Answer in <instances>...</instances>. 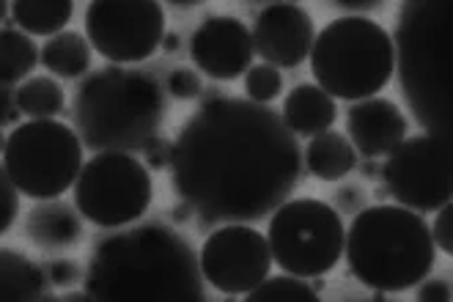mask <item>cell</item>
Segmentation results:
<instances>
[{"mask_svg":"<svg viewBox=\"0 0 453 302\" xmlns=\"http://www.w3.org/2000/svg\"><path fill=\"white\" fill-rule=\"evenodd\" d=\"M83 289L96 302L206 299V281L190 242L157 223L111 228L96 239Z\"/></svg>","mask_w":453,"mask_h":302,"instance_id":"cell-2","label":"cell"},{"mask_svg":"<svg viewBox=\"0 0 453 302\" xmlns=\"http://www.w3.org/2000/svg\"><path fill=\"white\" fill-rule=\"evenodd\" d=\"M258 4H264V0H258Z\"/></svg>","mask_w":453,"mask_h":302,"instance_id":"cell-43","label":"cell"},{"mask_svg":"<svg viewBox=\"0 0 453 302\" xmlns=\"http://www.w3.org/2000/svg\"><path fill=\"white\" fill-rule=\"evenodd\" d=\"M39 61V50L34 39L14 25L0 27V82L17 86L25 77H31Z\"/></svg>","mask_w":453,"mask_h":302,"instance_id":"cell-22","label":"cell"},{"mask_svg":"<svg viewBox=\"0 0 453 302\" xmlns=\"http://www.w3.org/2000/svg\"><path fill=\"white\" fill-rule=\"evenodd\" d=\"M357 168H360V174H363L365 179H377V176H380V171H382V165H380L374 157H365V162H363V165L357 162Z\"/></svg>","mask_w":453,"mask_h":302,"instance_id":"cell-35","label":"cell"},{"mask_svg":"<svg viewBox=\"0 0 453 302\" xmlns=\"http://www.w3.org/2000/svg\"><path fill=\"white\" fill-rule=\"evenodd\" d=\"M91 50L113 64H141L159 50L165 12L159 0H91L86 9Z\"/></svg>","mask_w":453,"mask_h":302,"instance_id":"cell-11","label":"cell"},{"mask_svg":"<svg viewBox=\"0 0 453 302\" xmlns=\"http://www.w3.org/2000/svg\"><path fill=\"white\" fill-rule=\"evenodd\" d=\"M91 44L83 34L77 31H58L47 36L39 61L44 64L47 72H52L56 77H66V80H77L86 77L91 69Z\"/></svg>","mask_w":453,"mask_h":302,"instance_id":"cell-20","label":"cell"},{"mask_svg":"<svg viewBox=\"0 0 453 302\" xmlns=\"http://www.w3.org/2000/svg\"><path fill=\"white\" fill-rule=\"evenodd\" d=\"M165 4H171L173 9H196V6L206 4V0H165Z\"/></svg>","mask_w":453,"mask_h":302,"instance_id":"cell-38","label":"cell"},{"mask_svg":"<svg viewBox=\"0 0 453 302\" xmlns=\"http://www.w3.org/2000/svg\"><path fill=\"white\" fill-rule=\"evenodd\" d=\"M335 198H338V209L341 212H357L363 204H365V192H363V187L360 184H346V187H341L338 192H335Z\"/></svg>","mask_w":453,"mask_h":302,"instance_id":"cell-33","label":"cell"},{"mask_svg":"<svg viewBox=\"0 0 453 302\" xmlns=\"http://www.w3.org/2000/svg\"><path fill=\"white\" fill-rule=\"evenodd\" d=\"M74 17V0H12V19L28 36H52Z\"/></svg>","mask_w":453,"mask_h":302,"instance_id":"cell-21","label":"cell"},{"mask_svg":"<svg viewBox=\"0 0 453 302\" xmlns=\"http://www.w3.org/2000/svg\"><path fill=\"white\" fill-rule=\"evenodd\" d=\"M346 228L338 209L319 198L283 201L270 214V242L273 264L297 278H316L338 267L343 256Z\"/></svg>","mask_w":453,"mask_h":302,"instance_id":"cell-8","label":"cell"},{"mask_svg":"<svg viewBox=\"0 0 453 302\" xmlns=\"http://www.w3.org/2000/svg\"><path fill=\"white\" fill-rule=\"evenodd\" d=\"M343 253L349 272L365 289L398 294L432 272L437 247L420 212L402 204H377L355 214Z\"/></svg>","mask_w":453,"mask_h":302,"instance_id":"cell-4","label":"cell"},{"mask_svg":"<svg viewBox=\"0 0 453 302\" xmlns=\"http://www.w3.org/2000/svg\"><path fill=\"white\" fill-rule=\"evenodd\" d=\"M6 132H4V127H0V154H4V149H6Z\"/></svg>","mask_w":453,"mask_h":302,"instance_id":"cell-41","label":"cell"},{"mask_svg":"<svg viewBox=\"0 0 453 302\" xmlns=\"http://www.w3.org/2000/svg\"><path fill=\"white\" fill-rule=\"evenodd\" d=\"M171 214H173L176 223H188V220H193V217H196V212H193L188 204H184V201H179V204L173 206V212H171Z\"/></svg>","mask_w":453,"mask_h":302,"instance_id":"cell-36","label":"cell"},{"mask_svg":"<svg viewBox=\"0 0 453 302\" xmlns=\"http://www.w3.org/2000/svg\"><path fill=\"white\" fill-rule=\"evenodd\" d=\"M171 184L198 226L256 223L291 198L303 149L278 110L253 99L203 91L171 154Z\"/></svg>","mask_w":453,"mask_h":302,"instance_id":"cell-1","label":"cell"},{"mask_svg":"<svg viewBox=\"0 0 453 302\" xmlns=\"http://www.w3.org/2000/svg\"><path fill=\"white\" fill-rule=\"evenodd\" d=\"M25 236L42 251H66L74 247L83 236V223H80V212L58 198L36 201L31 212L25 214Z\"/></svg>","mask_w":453,"mask_h":302,"instance_id":"cell-16","label":"cell"},{"mask_svg":"<svg viewBox=\"0 0 453 302\" xmlns=\"http://www.w3.org/2000/svg\"><path fill=\"white\" fill-rule=\"evenodd\" d=\"M19 214V190L14 187L6 165H0V236H4Z\"/></svg>","mask_w":453,"mask_h":302,"instance_id":"cell-27","label":"cell"},{"mask_svg":"<svg viewBox=\"0 0 453 302\" xmlns=\"http://www.w3.org/2000/svg\"><path fill=\"white\" fill-rule=\"evenodd\" d=\"M141 151H143V165H146V168H151V171H163V168H168V165H171L173 143L165 141L163 135H154Z\"/></svg>","mask_w":453,"mask_h":302,"instance_id":"cell-29","label":"cell"},{"mask_svg":"<svg viewBox=\"0 0 453 302\" xmlns=\"http://www.w3.org/2000/svg\"><path fill=\"white\" fill-rule=\"evenodd\" d=\"M245 91H248V99H253V102H261V105L275 102L283 94V74H280V69L273 66V64L250 66L245 72Z\"/></svg>","mask_w":453,"mask_h":302,"instance_id":"cell-25","label":"cell"},{"mask_svg":"<svg viewBox=\"0 0 453 302\" xmlns=\"http://www.w3.org/2000/svg\"><path fill=\"white\" fill-rule=\"evenodd\" d=\"M253 50L264 64L278 69H297L313 47L316 25L313 17L297 4H273L266 6L253 25Z\"/></svg>","mask_w":453,"mask_h":302,"instance_id":"cell-14","label":"cell"},{"mask_svg":"<svg viewBox=\"0 0 453 302\" xmlns=\"http://www.w3.org/2000/svg\"><path fill=\"white\" fill-rule=\"evenodd\" d=\"M415 299L420 302H448L450 299V281L448 278H426L418 283V291H415Z\"/></svg>","mask_w":453,"mask_h":302,"instance_id":"cell-31","label":"cell"},{"mask_svg":"<svg viewBox=\"0 0 453 302\" xmlns=\"http://www.w3.org/2000/svg\"><path fill=\"white\" fill-rule=\"evenodd\" d=\"M74 209L99 228L132 226L154 196L149 168L129 151H96L74 179Z\"/></svg>","mask_w":453,"mask_h":302,"instance_id":"cell-9","label":"cell"},{"mask_svg":"<svg viewBox=\"0 0 453 302\" xmlns=\"http://www.w3.org/2000/svg\"><path fill=\"white\" fill-rule=\"evenodd\" d=\"M17 107L28 119H56L66 107V94L52 77H25L22 86L14 91Z\"/></svg>","mask_w":453,"mask_h":302,"instance_id":"cell-23","label":"cell"},{"mask_svg":"<svg viewBox=\"0 0 453 302\" xmlns=\"http://www.w3.org/2000/svg\"><path fill=\"white\" fill-rule=\"evenodd\" d=\"M179 44H181L179 34H163V42H159V50L171 55V52H176V50H179Z\"/></svg>","mask_w":453,"mask_h":302,"instance_id":"cell-37","label":"cell"},{"mask_svg":"<svg viewBox=\"0 0 453 302\" xmlns=\"http://www.w3.org/2000/svg\"><path fill=\"white\" fill-rule=\"evenodd\" d=\"M280 119L300 137H313L319 132H327L333 129L338 119L335 97H330L325 89L311 86V82H300L297 89H291L286 94Z\"/></svg>","mask_w":453,"mask_h":302,"instance_id":"cell-17","label":"cell"},{"mask_svg":"<svg viewBox=\"0 0 453 302\" xmlns=\"http://www.w3.org/2000/svg\"><path fill=\"white\" fill-rule=\"evenodd\" d=\"M432 231V239H434V247L442 253H453V206L445 204L437 209V217H434V226H429Z\"/></svg>","mask_w":453,"mask_h":302,"instance_id":"cell-28","label":"cell"},{"mask_svg":"<svg viewBox=\"0 0 453 302\" xmlns=\"http://www.w3.org/2000/svg\"><path fill=\"white\" fill-rule=\"evenodd\" d=\"M448 0H404L402 22L395 34V55L402 66L404 94L415 116L434 135L450 137L448 132V82L442 58Z\"/></svg>","mask_w":453,"mask_h":302,"instance_id":"cell-6","label":"cell"},{"mask_svg":"<svg viewBox=\"0 0 453 302\" xmlns=\"http://www.w3.org/2000/svg\"><path fill=\"white\" fill-rule=\"evenodd\" d=\"M61 299H64V302H66V299H69V302H72V299H88V294H86V289H83V291H66Z\"/></svg>","mask_w":453,"mask_h":302,"instance_id":"cell-39","label":"cell"},{"mask_svg":"<svg viewBox=\"0 0 453 302\" xmlns=\"http://www.w3.org/2000/svg\"><path fill=\"white\" fill-rule=\"evenodd\" d=\"M44 278L50 286H74L80 278V267L72 259H56V261H47L44 267Z\"/></svg>","mask_w":453,"mask_h":302,"instance_id":"cell-30","label":"cell"},{"mask_svg":"<svg viewBox=\"0 0 453 302\" xmlns=\"http://www.w3.org/2000/svg\"><path fill=\"white\" fill-rule=\"evenodd\" d=\"M165 89H168V94L173 99L190 102V99H201V94H203V80H201V74L196 69L181 66V69H173L168 74Z\"/></svg>","mask_w":453,"mask_h":302,"instance_id":"cell-26","label":"cell"},{"mask_svg":"<svg viewBox=\"0 0 453 302\" xmlns=\"http://www.w3.org/2000/svg\"><path fill=\"white\" fill-rule=\"evenodd\" d=\"M6 14H9V0H0V22L6 19Z\"/></svg>","mask_w":453,"mask_h":302,"instance_id":"cell-40","label":"cell"},{"mask_svg":"<svg viewBox=\"0 0 453 302\" xmlns=\"http://www.w3.org/2000/svg\"><path fill=\"white\" fill-rule=\"evenodd\" d=\"M4 165L14 187L34 201L58 198L83 168V141L56 119H31L6 137Z\"/></svg>","mask_w":453,"mask_h":302,"instance_id":"cell-7","label":"cell"},{"mask_svg":"<svg viewBox=\"0 0 453 302\" xmlns=\"http://www.w3.org/2000/svg\"><path fill=\"white\" fill-rule=\"evenodd\" d=\"M203 281L220 294L245 297L273 269L270 242L250 223H228L211 231L198 256Z\"/></svg>","mask_w":453,"mask_h":302,"instance_id":"cell-12","label":"cell"},{"mask_svg":"<svg viewBox=\"0 0 453 302\" xmlns=\"http://www.w3.org/2000/svg\"><path fill=\"white\" fill-rule=\"evenodd\" d=\"M165 110V91L154 74L102 66L80 80L72 116L86 149L138 154L163 129Z\"/></svg>","mask_w":453,"mask_h":302,"instance_id":"cell-3","label":"cell"},{"mask_svg":"<svg viewBox=\"0 0 453 302\" xmlns=\"http://www.w3.org/2000/svg\"><path fill=\"white\" fill-rule=\"evenodd\" d=\"M52 299L44 269L25 253L0 247V302H36Z\"/></svg>","mask_w":453,"mask_h":302,"instance_id":"cell-18","label":"cell"},{"mask_svg":"<svg viewBox=\"0 0 453 302\" xmlns=\"http://www.w3.org/2000/svg\"><path fill=\"white\" fill-rule=\"evenodd\" d=\"M250 27L236 17H206L190 39V58L211 80H236L253 66Z\"/></svg>","mask_w":453,"mask_h":302,"instance_id":"cell-13","label":"cell"},{"mask_svg":"<svg viewBox=\"0 0 453 302\" xmlns=\"http://www.w3.org/2000/svg\"><path fill=\"white\" fill-rule=\"evenodd\" d=\"M22 116V110L17 107V97L9 86L0 82V127H9V124H17Z\"/></svg>","mask_w":453,"mask_h":302,"instance_id":"cell-32","label":"cell"},{"mask_svg":"<svg viewBox=\"0 0 453 302\" xmlns=\"http://www.w3.org/2000/svg\"><path fill=\"white\" fill-rule=\"evenodd\" d=\"M388 0H333V6L346 12V14H374V12H382Z\"/></svg>","mask_w":453,"mask_h":302,"instance_id":"cell-34","label":"cell"},{"mask_svg":"<svg viewBox=\"0 0 453 302\" xmlns=\"http://www.w3.org/2000/svg\"><path fill=\"white\" fill-rule=\"evenodd\" d=\"M308 55L316 86L346 102L377 97L395 72L393 36L380 22L357 14L327 22Z\"/></svg>","mask_w":453,"mask_h":302,"instance_id":"cell-5","label":"cell"},{"mask_svg":"<svg viewBox=\"0 0 453 302\" xmlns=\"http://www.w3.org/2000/svg\"><path fill=\"white\" fill-rule=\"evenodd\" d=\"M286 4H297V0H286Z\"/></svg>","mask_w":453,"mask_h":302,"instance_id":"cell-42","label":"cell"},{"mask_svg":"<svg viewBox=\"0 0 453 302\" xmlns=\"http://www.w3.org/2000/svg\"><path fill=\"white\" fill-rule=\"evenodd\" d=\"M303 162L319 182H341L357 171V151L346 135L327 129L311 137L308 149L303 151Z\"/></svg>","mask_w":453,"mask_h":302,"instance_id":"cell-19","label":"cell"},{"mask_svg":"<svg viewBox=\"0 0 453 302\" xmlns=\"http://www.w3.org/2000/svg\"><path fill=\"white\" fill-rule=\"evenodd\" d=\"M319 294L308 278H297V275H266V278L245 294L250 302H316Z\"/></svg>","mask_w":453,"mask_h":302,"instance_id":"cell-24","label":"cell"},{"mask_svg":"<svg viewBox=\"0 0 453 302\" xmlns=\"http://www.w3.org/2000/svg\"><path fill=\"white\" fill-rule=\"evenodd\" d=\"M388 196L412 212H437L453 198L450 137L415 135L398 143L380 171Z\"/></svg>","mask_w":453,"mask_h":302,"instance_id":"cell-10","label":"cell"},{"mask_svg":"<svg viewBox=\"0 0 453 302\" xmlns=\"http://www.w3.org/2000/svg\"><path fill=\"white\" fill-rule=\"evenodd\" d=\"M346 137L363 157H388L407 137V119L402 107L382 97L352 102L346 113Z\"/></svg>","mask_w":453,"mask_h":302,"instance_id":"cell-15","label":"cell"}]
</instances>
